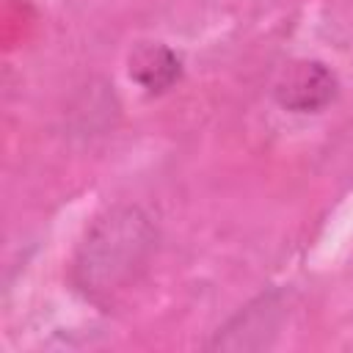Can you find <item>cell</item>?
Wrapping results in <instances>:
<instances>
[{
	"label": "cell",
	"mask_w": 353,
	"mask_h": 353,
	"mask_svg": "<svg viewBox=\"0 0 353 353\" xmlns=\"http://www.w3.org/2000/svg\"><path fill=\"white\" fill-rule=\"evenodd\" d=\"M157 240V223L143 207L113 204L102 210L72 254V287L94 306L116 303L149 268Z\"/></svg>",
	"instance_id": "cell-1"
},
{
	"label": "cell",
	"mask_w": 353,
	"mask_h": 353,
	"mask_svg": "<svg viewBox=\"0 0 353 353\" xmlns=\"http://www.w3.org/2000/svg\"><path fill=\"white\" fill-rule=\"evenodd\" d=\"M287 317V292L268 290L248 301L237 314H232L215 336L207 342L210 350H262L279 336Z\"/></svg>",
	"instance_id": "cell-2"
},
{
	"label": "cell",
	"mask_w": 353,
	"mask_h": 353,
	"mask_svg": "<svg viewBox=\"0 0 353 353\" xmlns=\"http://www.w3.org/2000/svg\"><path fill=\"white\" fill-rule=\"evenodd\" d=\"M339 97L336 72L317 58H298L287 63L273 83V102L287 113H323Z\"/></svg>",
	"instance_id": "cell-3"
},
{
	"label": "cell",
	"mask_w": 353,
	"mask_h": 353,
	"mask_svg": "<svg viewBox=\"0 0 353 353\" xmlns=\"http://www.w3.org/2000/svg\"><path fill=\"white\" fill-rule=\"evenodd\" d=\"M127 74L146 94H165L182 80V58L163 41H138L127 55Z\"/></svg>",
	"instance_id": "cell-4"
}]
</instances>
